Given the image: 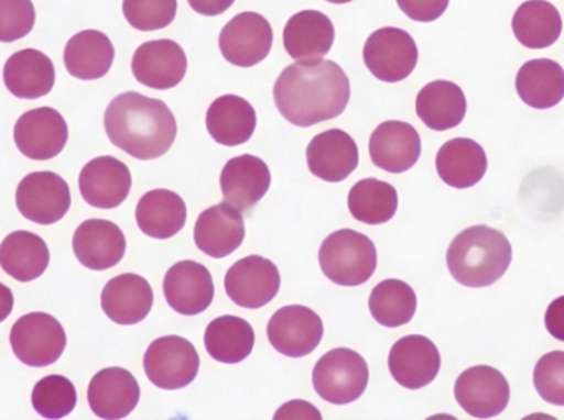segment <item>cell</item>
I'll use <instances>...</instances> for the list:
<instances>
[{
  "label": "cell",
  "mask_w": 564,
  "mask_h": 420,
  "mask_svg": "<svg viewBox=\"0 0 564 420\" xmlns=\"http://www.w3.org/2000/svg\"><path fill=\"white\" fill-rule=\"evenodd\" d=\"M273 95L285 121L311 128L344 114L350 101V81L330 59L292 63L282 69Z\"/></svg>",
  "instance_id": "obj_1"
},
{
  "label": "cell",
  "mask_w": 564,
  "mask_h": 420,
  "mask_svg": "<svg viewBox=\"0 0 564 420\" xmlns=\"http://www.w3.org/2000/svg\"><path fill=\"white\" fill-rule=\"evenodd\" d=\"M105 129L112 145L138 161H155L171 151L177 121L161 99L129 91L116 96L105 112Z\"/></svg>",
  "instance_id": "obj_2"
},
{
  "label": "cell",
  "mask_w": 564,
  "mask_h": 420,
  "mask_svg": "<svg viewBox=\"0 0 564 420\" xmlns=\"http://www.w3.org/2000/svg\"><path fill=\"white\" fill-rule=\"evenodd\" d=\"M447 269L460 286L489 287L502 279L512 263V244L502 231L470 226L457 234L446 254Z\"/></svg>",
  "instance_id": "obj_3"
},
{
  "label": "cell",
  "mask_w": 564,
  "mask_h": 420,
  "mask_svg": "<svg viewBox=\"0 0 564 420\" xmlns=\"http://www.w3.org/2000/svg\"><path fill=\"white\" fill-rule=\"evenodd\" d=\"M318 264L325 277L337 286H361L377 270V247L358 231H335L322 243Z\"/></svg>",
  "instance_id": "obj_4"
},
{
  "label": "cell",
  "mask_w": 564,
  "mask_h": 420,
  "mask_svg": "<svg viewBox=\"0 0 564 420\" xmlns=\"http://www.w3.org/2000/svg\"><path fill=\"white\" fill-rule=\"evenodd\" d=\"M367 362L354 350L335 349L325 353L312 372L315 393L330 405L345 406L358 401L368 386Z\"/></svg>",
  "instance_id": "obj_5"
},
{
  "label": "cell",
  "mask_w": 564,
  "mask_h": 420,
  "mask_svg": "<svg viewBox=\"0 0 564 420\" xmlns=\"http://www.w3.org/2000/svg\"><path fill=\"white\" fill-rule=\"evenodd\" d=\"M10 345L23 365L45 368L62 358L66 349L65 329L50 313H26L10 330Z\"/></svg>",
  "instance_id": "obj_6"
},
{
  "label": "cell",
  "mask_w": 564,
  "mask_h": 420,
  "mask_svg": "<svg viewBox=\"0 0 564 420\" xmlns=\"http://www.w3.org/2000/svg\"><path fill=\"white\" fill-rule=\"evenodd\" d=\"M200 356L184 336H162L149 345L144 355V372L149 382L161 389L177 391L197 378Z\"/></svg>",
  "instance_id": "obj_7"
},
{
  "label": "cell",
  "mask_w": 564,
  "mask_h": 420,
  "mask_svg": "<svg viewBox=\"0 0 564 420\" xmlns=\"http://www.w3.org/2000/svg\"><path fill=\"white\" fill-rule=\"evenodd\" d=\"M417 58L416 42L403 29L384 26L371 33L365 42V65L380 81H403L416 68Z\"/></svg>",
  "instance_id": "obj_8"
},
{
  "label": "cell",
  "mask_w": 564,
  "mask_h": 420,
  "mask_svg": "<svg viewBox=\"0 0 564 420\" xmlns=\"http://www.w3.org/2000/svg\"><path fill=\"white\" fill-rule=\"evenodd\" d=\"M17 210L32 223L48 226L65 218L72 207L68 184L53 172H33L15 191Z\"/></svg>",
  "instance_id": "obj_9"
},
{
  "label": "cell",
  "mask_w": 564,
  "mask_h": 420,
  "mask_svg": "<svg viewBox=\"0 0 564 420\" xmlns=\"http://www.w3.org/2000/svg\"><path fill=\"white\" fill-rule=\"evenodd\" d=\"M273 26L257 12L238 13L220 33L221 55L231 65L251 68L263 62L273 48Z\"/></svg>",
  "instance_id": "obj_10"
},
{
  "label": "cell",
  "mask_w": 564,
  "mask_h": 420,
  "mask_svg": "<svg viewBox=\"0 0 564 420\" xmlns=\"http://www.w3.org/2000/svg\"><path fill=\"white\" fill-rule=\"evenodd\" d=\"M13 141L20 154L30 161H52L62 154L68 142V124L56 109H32L17 121Z\"/></svg>",
  "instance_id": "obj_11"
},
{
  "label": "cell",
  "mask_w": 564,
  "mask_h": 420,
  "mask_svg": "<svg viewBox=\"0 0 564 420\" xmlns=\"http://www.w3.org/2000/svg\"><path fill=\"white\" fill-rule=\"evenodd\" d=\"M324 323L321 317L304 306H288L278 310L268 323V339L281 355L304 358L321 345Z\"/></svg>",
  "instance_id": "obj_12"
},
{
  "label": "cell",
  "mask_w": 564,
  "mask_h": 420,
  "mask_svg": "<svg viewBox=\"0 0 564 420\" xmlns=\"http://www.w3.org/2000/svg\"><path fill=\"white\" fill-rule=\"evenodd\" d=\"M281 276L276 264L263 256H248L235 263L225 277L228 297L243 309H261L280 292Z\"/></svg>",
  "instance_id": "obj_13"
},
{
  "label": "cell",
  "mask_w": 564,
  "mask_h": 420,
  "mask_svg": "<svg viewBox=\"0 0 564 420\" xmlns=\"http://www.w3.org/2000/svg\"><path fill=\"white\" fill-rule=\"evenodd\" d=\"M454 396L460 408L476 419L502 415L510 402V385L492 366H474L457 378Z\"/></svg>",
  "instance_id": "obj_14"
},
{
  "label": "cell",
  "mask_w": 564,
  "mask_h": 420,
  "mask_svg": "<svg viewBox=\"0 0 564 420\" xmlns=\"http://www.w3.org/2000/svg\"><path fill=\"white\" fill-rule=\"evenodd\" d=\"M131 170L112 155L93 158L79 174V194L86 203L101 210H112L131 194Z\"/></svg>",
  "instance_id": "obj_15"
},
{
  "label": "cell",
  "mask_w": 564,
  "mask_h": 420,
  "mask_svg": "<svg viewBox=\"0 0 564 420\" xmlns=\"http://www.w3.org/2000/svg\"><path fill=\"white\" fill-rule=\"evenodd\" d=\"M187 55L177 42L152 40L142 43L132 56V75L148 88L172 89L185 78Z\"/></svg>",
  "instance_id": "obj_16"
},
{
  "label": "cell",
  "mask_w": 564,
  "mask_h": 420,
  "mask_svg": "<svg viewBox=\"0 0 564 420\" xmlns=\"http://www.w3.org/2000/svg\"><path fill=\"white\" fill-rule=\"evenodd\" d=\"M388 368L394 382L403 388H426L440 375V350L426 336H403L391 349Z\"/></svg>",
  "instance_id": "obj_17"
},
{
  "label": "cell",
  "mask_w": 564,
  "mask_h": 420,
  "mask_svg": "<svg viewBox=\"0 0 564 420\" xmlns=\"http://www.w3.org/2000/svg\"><path fill=\"white\" fill-rule=\"evenodd\" d=\"M164 297L171 309L185 317L205 312L214 302L210 270L195 261H181L164 277Z\"/></svg>",
  "instance_id": "obj_18"
},
{
  "label": "cell",
  "mask_w": 564,
  "mask_h": 420,
  "mask_svg": "<svg viewBox=\"0 0 564 420\" xmlns=\"http://www.w3.org/2000/svg\"><path fill=\"white\" fill-rule=\"evenodd\" d=\"M141 399L138 379L124 368H106L93 376L88 388V402L99 419L128 418Z\"/></svg>",
  "instance_id": "obj_19"
},
{
  "label": "cell",
  "mask_w": 564,
  "mask_h": 420,
  "mask_svg": "<svg viewBox=\"0 0 564 420\" xmlns=\"http://www.w3.org/2000/svg\"><path fill=\"white\" fill-rule=\"evenodd\" d=\"M73 253L82 266L88 269H111L124 257V233L112 221H83L73 234Z\"/></svg>",
  "instance_id": "obj_20"
},
{
  "label": "cell",
  "mask_w": 564,
  "mask_h": 420,
  "mask_svg": "<svg viewBox=\"0 0 564 420\" xmlns=\"http://www.w3.org/2000/svg\"><path fill=\"white\" fill-rule=\"evenodd\" d=\"M245 234L243 214L225 201L207 208L198 217L194 240L202 253L214 259H224L243 244Z\"/></svg>",
  "instance_id": "obj_21"
},
{
  "label": "cell",
  "mask_w": 564,
  "mask_h": 420,
  "mask_svg": "<svg viewBox=\"0 0 564 420\" xmlns=\"http://www.w3.org/2000/svg\"><path fill=\"white\" fill-rule=\"evenodd\" d=\"M305 155L311 174L328 184L347 180L358 167L357 144L341 129H328L315 135Z\"/></svg>",
  "instance_id": "obj_22"
},
{
  "label": "cell",
  "mask_w": 564,
  "mask_h": 420,
  "mask_svg": "<svg viewBox=\"0 0 564 420\" xmlns=\"http://www.w3.org/2000/svg\"><path fill=\"white\" fill-rule=\"evenodd\" d=\"M371 162L388 174H404L421 157V137L413 125L387 121L370 137Z\"/></svg>",
  "instance_id": "obj_23"
},
{
  "label": "cell",
  "mask_w": 564,
  "mask_h": 420,
  "mask_svg": "<svg viewBox=\"0 0 564 420\" xmlns=\"http://www.w3.org/2000/svg\"><path fill=\"white\" fill-rule=\"evenodd\" d=\"M220 187L227 203L240 211L251 210L270 190V167L250 154L231 158L221 170Z\"/></svg>",
  "instance_id": "obj_24"
},
{
  "label": "cell",
  "mask_w": 564,
  "mask_h": 420,
  "mask_svg": "<svg viewBox=\"0 0 564 420\" xmlns=\"http://www.w3.org/2000/svg\"><path fill=\"white\" fill-rule=\"evenodd\" d=\"M154 290L138 274H121L106 284L101 292L102 312L118 325H135L151 313Z\"/></svg>",
  "instance_id": "obj_25"
},
{
  "label": "cell",
  "mask_w": 564,
  "mask_h": 420,
  "mask_svg": "<svg viewBox=\"0 0 564 420\" xmlns=\"http://www.w3.org/2000/svg\"><path fill=\"white\" fill-rule=\"evenodd\" d=\"M284 48L292 59L318 62L328 55L335 42L332 20L318 10H302L284 26Z\"/></svg>",
  "instance_id": "obj_26"
},
{
  "label": "cell",
  "mask_w": 564,
  "mask_h": 420,
  "mask_svg": "<svg viewBox=\"0 0 564 420\" xmlns=\"http://www.w3.org/2000/svg\"><path fill=\"white\" fill-rule=\"evenodd\" d=\"M55 78L52 59L35 48L13 53L3 66V82L20 99L43 98L52 92Z\"/></svg>",
  "instance_id": "obj_27"
},
{
  "label": "cell",
  "mask_w": 564,
  "mask_h": 420,
  "mask_svg": "<svg viewBox=\"0 0 564 420\" xmlns=\"http://www.w3.org/2000/svg\"><path fill=\"white\" fill-rule=\"evenodd\" d=\"M257 111L240 96H220L208 108V134L225 147H237L250 141L257 131Z\"/></svg>",
  "instance_id": "obj_28"
},
{
  "label": "cell",
  "mask_w": 564,
  "mask_h": 420,
  "mask_svg": "<svg viewBox=\"0 0 564 420\" xmlns=\"http://www.w3.org/2000/svg\"><path fill=\"white\" fill-rule=\"evenodd\" d=\"M487 154L473 139L457 137L437 152L436 170L441 180L453 188L474 187L487 174Z\"/></svg>",
  "instance_id": "obj_29"
},
{
  "label": "cell",
  "mask_w": 564,
  "mask_h": 420,
  "mask_svg": "<svg viewBox=\"0 0 564 420\" xmlns=\"http://www.w3.org/2000/svg\"><path fill=\"white\" fill-rule=\"evenodd\" d=\"M115 46L108 35L98 30H83L65 46V68L82 81L105 78L115 63Z\"/></svg>",
  "instance_id": "obj_30"
},
{
  "label": "cell",
  "mask_w": 564,
  "mask_h": 420,
  "mask_svg": "<svg viewBox=\"0 0 564 420\" xmlns=\"http://www.w3.org/2000/svg\"><path fill=\"white\" fill-rule=\"evenodd\" d=\"M135 221L145 236L171 240L185 226L187 205L175 191L151 190L139 200Z\"/></svg>",
  "instance_id": "obj_31"
},
{
  "label": "cell",
  "mask_w": 564,
  "mask_h": 420,
  "mask_svg": "<svg viewBox=\"0 0 564 420\" xmlns=\"http://www.w3.org/2000/svg\"><path fill=\"white\" fill-rule=\"evenodd\" d=\"M416 112L417 118L433 131H449L466 118V95L453 81L440 79L427 82L417 95Z\"/></svg>",
  "instance_id": "obj_32"
},
{
  "label": "cell",
  "mask_w": 564,
  "mask_h": 420,
  "mask_svg": "<svg viewBox=\"0 0 564 420\" xmlns=\"http://www.w3.org/2000/svg\"><path fill=\"white\" fill-rule=\"evenodd\" d=\"M48 264V246L39 234L13 231L0 244V267L19 283L39 279Z\"/></svg>",
  "instance_id": "obj_33"
},
{
  "label": "cell",
  "mask_w": 564,
  "mask_h": 420,
  "mask_svg": "<svg viewBox=\"0 0 564 420\" xmlns=\"http://www.w3.org/2000/svg\"><path fill=\"white\" fill-rule=\"evenodd\" d=\"M517 92L530 108L550 109L564 99V69L549 58L530 59L517 75Z\"/></svg>",
  "instance_id": "obj_34"
},
{
  "label": "cell",
  "mask_w": 564,
  "mask_h": 420,
  "mask_svg": "<svg viewBox=\"0 0 564 420\" xmlns=\"http://www.w3.org/2000/svg\"><path fill=\"white\" fill-rule=\"evenodd\" d=\"M512 29L523 46L543 49L558 42L563 32V20L552 2L529 0L517 9Z\"/></svg>",
  "instance_id": "obj_35"
},
{
  "label": "cell",
  "mask_w": 564,
  "mask_h": 420,
  "mask_svg": "<svg viewBox=\"0 0 564 420\" xmlns=\"http://www.w3.org/2000/svg\"><path fill=\"white\" fill-rule=\"evenodd\" d=\"M208 355L225 365L245 362L254 349V330L241 317L225 316L215 319L205 332Z\"/></svg>",
  "instance_id": "obj_36"
},
{
  "label": "cell",
  "mask_w": 564,
  "mask_h": 420,
  "mask_svg": "<svg viewBox=\"0 0 564 420\" xmlns=\"http://www.w3.org/2000/svg\"><path fill=\"white\" fill-rule=\"evenodd\" d=\"M348 210L355 220L370 226L384 224L398 210V191L377 178L357 181L348 194Z\"/></svg>",
  "instance_id": "obj_37"
},
{
  "label": "cell",
  "mask_w": 564,
  "mask_h": 420,
  "mask_svg": "<svg viewBox=\"0 0 564 420\" xmlns=\"http://www.w3.org/2000/svg\"><path fill=\"white\" fill-rule=\"evenodd\" d=\"M371 317L387 329H398L414 319L417 309L416 294L410 284L387 279L378 284L368 300Z\"/></svg>",
  "instance_id": "obj_38"
},
{
  "label": "cell",
  "mask_w": 564,
  "mask_h": 420,
  "mask_svg": "<svg viewBox=\"0 0 564 420\" xmlns=\"http://www.w3.org/2000/svg\"><path fill=\"white\" fill-rule=\"evenodd\" d=\"M75 385L65 376L50 375L40 379L32 391V406L42 418L63 419L76 408Z\"/></svg>",
  "instance_id": "obj_39"
},
{
  "label": "cell",
  "mask_w": 564,
  "mask_h": 420,
  "mask_svg": "<svg viewBox=\"0 0 564 420\" xmlns=\"http://www.w3.org/2000/svg\"><path fill=\"white\" fill-rule=\"evenodd\" d=\"M122 13L132 29L154 32L174 22L177 0H124Z\"/></svg>",
  "instance_id": "obj_40"
},
{
  "label": "cell",
  "mask_w": 564,
  "mask_h": 420,
  "mask_svg": "<svg viewBox=\"0 0 564 420\" xmlns=\"http://www.w3.org/2000/svg\"><path fill=\"white\" fill-rule=\"evenodd\" d=\"M533 385L543 401L564 406V352L546 353L536 363Z\"/></svg>",
  "instance_id": "obj_41"
},
{
  "label": "cell",
  "mask_w": 564,
  "mask_h": 420,
  "mask_svg": "<svg viewBox=\"0 0 564 420\" xmlns=\"http://www.w3.org/2000/svg\"><path fill=\"white\" fill-rule=\"evenodd\" d=\"M35 19L32 0H0V42L12 43L29 35Z\"/></svg>",
  "instance_id": "obj_42"
},
{
  "label": "cell",
  "mask_w": 564,
  "mask_h": 420,
  "mask_svg": "<svg viewBox=\"0 0 564 420\" xmlns=\"http://www.w3.org/2000/svg\"><path fill=\"white\" fill-rule=\"evenodd\" d=\"M398 7L404 15L414 22L430 23L444 15L449 0H397Z\"/></svg>",
  "instance_id": "obj_43"
},
{
  "label": "cell",
  "mask_w": 564,
  "mask_h": 420,
  "mask_svg": "<svg viewBox=\"0 0 564 420\" xmlns=\"http://www.w3.org/2000/svg\"><path fill=\"white\" fill-rule=\"evenodd\" d=\"M545 327L553 339L564 342V296L550 303L545 313Z\"/></svg>",
  "instance_id": "obj_44"
},
{
  "label": "cell",
  "mask_w": 564,
  "mask_h": 420,
  "mask_svg": "<svg viewBox=\"0 0 564 420\" xmlns=\"http://www.w3.org/2000/svg\"><path fill=\"white\" fill-rule=\"evenodd\" d=\"M234 3L235 0H188V5H191L195 12L205 16L221 15V13L227 12Z\"/></svg>",
  "instance_id": "obj_45"
},
{
  "label": "cell",
  "mask_w": 564,
  "mask_h": 420,
  "mask_svg": "<svg viewBox=\"0 0 564 420\" xmlns=\"http://www.w3.org/2000/svg\"><path fill=\"white\" fill-rule=\"evenodd\" d=\"M13 310V294L6 284L0 283V322L9 319Z\"/></svg>",
  "instance_id": "obj_46"
},
{
  "label": "cell",
  "mask_w": 564,
  "mask_h": 420,
  "mask_svg": "<svg viewBox=\"0 0 564 420\" xmlns=\"http://www.w3.org/2000/svg\"><path fill=\"white\" fill-rule=\"evenodd\" d=\"M325 2H330V3H348V2H351V0H325Z\"/></svg>",
  "instance_id": "obj_47"
}]
</instances>
